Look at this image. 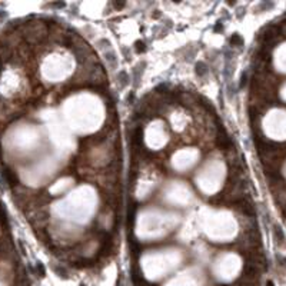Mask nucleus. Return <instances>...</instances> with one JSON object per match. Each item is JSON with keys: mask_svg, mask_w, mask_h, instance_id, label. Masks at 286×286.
Instances as JSON below:
<instances>
[{"mask_svg": "<svg viewBox=\"0 0 286 286\" xmlns=\"http://www.w3.org/2000/svg\"><path fill=\"white\" fill-rule=\"evenodd\" d=\"M1 173H3L4 179H6V182H7L10 186H16V185H17V178H16V175L10 170V169H3Z\"/></svg>", "mask_w": 286, "mask_h": 286, "instance_id": "f257e3e1", "label": "nucleus"}, {"mask_svg": "<svg viewBox=\"0 0 286 286\" xmlns=\"http://www.w3.org/2000/svg\"><path fill=\"white\" fill-rule=\"evenodd\" d=\"M216 143H218V146L221 147V149H229V147H232V140L229 139L228 135L219 136V138L216 139Z\"/></svg>", "mask_w": 286, "mask_h": 286, "instance_id": "f03ea898", "label": "nucleus"}, {"mask_svg": "<svg viewBox=\"0 0 286 286\" xmlns=\"http://www.w3.org/2000/svg\"><path fill=\"white\" fill-rule=\"evenodd\" d=\"M243 273H245L246 276H249V278H253V276L258 275V268L255 266L253 263H246L245 269H243Z\"/></svg>", "mask_w": 286, "mask_h": 286, "instance_id": "7ed1b4c3", "label": "nucleus"}, {"mask_svg": "<svg viewBox=\"0 0 286 286\" xmlns=\"http://www.w3.org/2000/svg\"><path fill=\"white\" fill-rule=\"evenodd\" d=\"M273 232H275V237H276L278 243H279V245H282V243L285 242V235H283V232H282L280 226L275 225V226H273Z\"/></svg>", "mask_w": 286, "mask_h": 286, "instance_id": "20e7f679", "label": "nucleus"}, {"mask_svg": "<svg viewBox=\"0 0 286 286\" xmlns=\"http://www.w3.org/2000/svg\"><path fill=\"white\" fill-rule=\"evenodd\" d=\"M195 72H196V74L199 77H203V76H206V73H207V66L204 65V63H202V62H199V63H196Z\"/></svg>", "mask_w": 286, "mask_h": 286, "instance_id": "39448f33", "label": "nucleus"}, {"mask_svg": "<svg viewBox=\"0 0 286 286\" xmlns=\"http://www.w3.org/2000/svg\"><path fill=\"white\" fill-rule=\"evenodd\" d=\"M230 44H232V46H239V47H242V46H243V39H242L237 33H235V34L230 37Z\"/></svg>", "mask_w": 286, "mask_h": 286, "instance_id": "423d86ee", "label": "nucleus"}, {"mask_svg": "<svg viewBox=\"0 0 286 286\" xmlns=\"http://www.w3.org/2000/svg\"><path fill=\"white\" fill-rule=\"evenodd\" d=\"M135 212H136V204H132L130 207H129V212H127V223H129V226H132V225H133Z\"/></svg>", "mask_w": 286, "mask_h": 286, "instance_id": "0eeeda50", "label": "nucleus"}, {"mask_svg": "<svg viewBox=\"0 0 286 286\" xmlns=\"http://www.w3.org/2000/svg\"><path fill=\"white\" fill-rule=\"evenodd\" d=\"M133 139H135V143L136 145H140L142 143V129L140 127H136V130H135V133H133Z\"/></svg>", "mask_w": 286, "mask_h": 286, "instance_id": "6e6552de", "label": "nucleus"}, {"mask_svg": "<svg viewBox=\"0 0 286 286\" xmlns=\"http://www.w3.org/2000/svg\"><path fill=\"white\" fill-rule=\"evenodd\" d=\"M53 270L56 272L60 278H67V272H66V269H63V268H60V266H53Z\"/></svg>", "mask_w": 286, "mask_h": 286, "instance_id": "1a4fd4ad", "label": "nucleus"}, {"mask_svg": "<svg viewBox=\"0 0 286 286\" xmlns=\"http://www.w3.org/2000/svg\"><path fill=\"white\" fill-rule=\"evenodd\" d=\"M34 272H36V273H37L40 278H43V276H44V266L41 265L40 262H37V263H36V270H34Z\"/></svg>", "mask_w": 286, "mask_h": 286, "instance_id": "9d476101", "label": "nucleus"}, {"mask_svg": "<svg viewBox=\"0 0 286 286\" xmlns=\"http://www.w3.org/2000/svg\"><path fill=\"white\" fill-rule=\"evenodd\" d=\"M119 77H120V84H122V86H127V83H129V80H127V79H129L127 74L123 72V73L119 74Z\"/></svg>", "mask_w": 286, "mask_h": 286, "instance_id": "9b49d317", "label": "nucleus"}, {"mask_svg": "<svg viewBox=\"0 0 286 286\" xmlns=\"http://www.w3.org/2000/svg\"><path fill=\"white\" fill-rule=\"evenodd\" d=\"M135 47H136V50L138 52H145L146 50V46L143 44V41H136V44H135Z\"/></svg>", "mask_w": 286, "mask_h": 286, "instance_id": "f8f14e48", "label": "nucleus"}, {"mask_svg": "<svg viewBox=\"0 0 286 286\" xmlns=\"http://www.w3.org/2000/svg\"><path fill=\"white\" fill-rule=\"evenodd\" d=\"M246 77H247V74H246V72H243L242 76H240V83H239V86H240V87H243V86L246 84Z\"/></svg>", "mask_w": 286, "mask_h": 286, "instance_id": "ddd939ff", "label": "nucleus"}, {"mask_svg": "<svg viewBox=\"0 0 286 286\" xmlns=\"http://www.w3.org/2000/svg\"><path fill=\"white\" fill-rule=\"evenodd\" d=\"M114 6H117V7H123V6H124V3H114Z\"/></svg>", "mask_w": 286, "mask_h": 286, "instance_id": "4468645a", "label": "nucleus"}, {"mask_svg": "<svg viewBox=\"0 0 286 286\" xmlns=\"http://www.w3.org/2000/svg\"><path fill=\"white\" fill-rule=\"evenodd\" d=\"M1 17H6V13H4V12H0V19H1Z\"/></svg>", "mask_w": 286, "mask_h": 286, "instance_id": "2eb2a0df", "label": "nucleus"}, {"mask_svg": "<svg viewBox=\"0 0 286 286\" xmlns=\"http://www.w3.org/2000/svg\"><path fill=\"white\" fill-rule=\"evenodd\" d=\"M266 286H275V285H273V282H270V280H269V282L266 283Z\"/></svg>", "mask_w": 286, "mask_h": 286, "instance_id": "dca6fc26", "label": "nucleus"}, {"mask_svg": "<svg viewBox=\"0 0 286 286\" xmlns=\"http://www.w3.org/2000/svg\"><path fill=\"white\" fill-rule=\"evenodd\" d=\"M80 286H86V285H83V283H82V285H80Z\"/></svg>", "mask_w": 286, "mask_h": 286, "instance_id": "f3484780", "label": "nucleus"}]
</instances>
